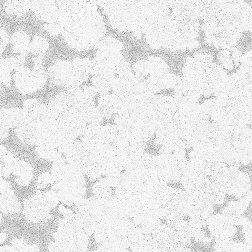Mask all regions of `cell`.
<instances>
[{"instance_id":"obj_3","label":"cell","mask_w":252,"mask_h":252,"mask_svg":"<svg viewBox=\"0 0 252 252\" xmlns=\"http://www.w3.org/2000/svg\"><path fill=\"white\" fill-rule=\"evenodd\" d=\"M115 116V114H113L109 119H104L103 121L101 122V125L102 126H113L116 125Z\"/></svg>"},{"instance_id":"obj_2","label":"cell","mask_w":252,"mask_h":252,"mask_svg":"<svg viewBox=\"0 0 252 252\" xmlns=\"http://www.w3.org/2000/svg\"><path fill=\"white\" fill-rule=\"evenodd\" d=\"M166 185L168 187L172 188L177 190L186 191V189L183 185V183L180 182L170 180L166 182Z\"/></svg>"},{"instance_id":"obj_1","label":"cell","mask_w":252,"mask_h":252,"mask_svg":"<svg viewBox=\"0 0 252 252\" xmlns=\"http://www.w3.org/2000/svg\"><path fill=\"white\" fill-rule=\"evenodd\" d=\"M156 137L157 134L155 133L148 141L144 142V153L151 157H157L160 155V150L163 146L162 144H157L155 143Z\"/></svg>"},{"instance_id":"obj_4","label":"cell","mask_w":252,"mask_h":252,"mask_svg":"<svg viewBox=\"0 0 252 252\" xmlns=\"http://www.w3.org/2000/svg\"><path fill=\"white\" fill-rule=\"evenodd\" d=\"M194 150L193 147L186 148L184 150V158L187 161L191 159L190 153Z\"/></svg>"},{"instance_id":"obj_6","label":"cell","mask_w":252,"mask_h":252,"mask_svg":"<svg viewBox=\"0 0 252 252\" xmlns=\"http://www.w3.org/2000/svg\"><path fill=\"white\" fill-rule=\"evenodd\" d=\"M111 188L112 189L111 190H112V194L115 195V191L116 190L117 188L116 187H111Z\"/></svg>"},{"instance_id":"obj_5","label":"cell","mask_w":252,"mask_h":252,"mask_svg":"<svg viewBox=\"0 0 252 252\" xmlns=\"http://www.w3.org/2000/svg\"><path fill=\"white\" fill-rule=\"evenodd\" d=\"M126 172V170L125 168H123L121 171H120V175L121 176H123V175H124Z\"/></svg>"}]
</instances>
